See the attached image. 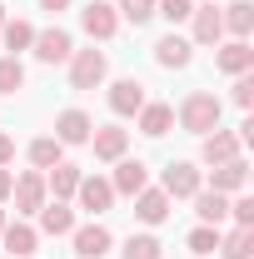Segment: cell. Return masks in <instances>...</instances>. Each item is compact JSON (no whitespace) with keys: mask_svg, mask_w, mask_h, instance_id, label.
I'll use <instances>...</instances> for the list:
<instances>
[{"mask_svg":"<svg viewBox=\"0 0 254 259\" xmlns=\"http://www.w3.org/2000/svg\"><path fill=\"white\" fill-rule=\"evenodd\" d=\"M220 115H224V105L209 95V90H194V95H185V105H180V125L190 130V135L220 130Z\"/></svg>","mask_w":254,"mask_h":259,"instance_id":"obj_1","label":"cell"},{"mask_svg":"<svg viewBox=\"0 0 254 259\" xmlns=\"http://www.w3.org/2000/svg\"><path fill=\"white\" fill-rule=\"evenodd\" d=\"M105 70H110L105 50H75L70 55V85L75 90H95L100 80H105Z\"/></svg>","mask_w":254,"mask_h":259,"instance_id":"obj_2","label":"cell"},{"mask_svg":"<svg viewBox=\"0 0 254 259\" xmlns=\"http://www.w3.org/2000/svg\"><path fill=\"white\" fill-rule=\"evenodd\" d=\"M10 194H15V214H40L45 209V175L40 169H30V175H20L15 185H10Z\"/></svg>","mask_w":254,"mask_h":259,"instance_id":"obj_3","label":"cell"},{"mask_svg":"<svg viewBox=\"0 0 254 259\" xmlns=\"http://www.w3.org/2000/svg\"><path fill=\"white\" fill-rule=\"evenodd\" d=\"M80 25L90 40H110V35L120 30V15H115V5H105V0H90L85 10H80Z\"/></svg>","mask_w":254,"mask_h":259,"instance_id":"obj_4","label":"cell"},{"mask_svg":"<svg viewBox=\"0 0 254 259\" xmlns=\"http://www.w3.org/2000/svg\"><path fill=\"white\" fill-rule=\"evenodd\" d=\"M75 199H80V209L105 214V209L115 204V185H110V180H100V175H80V190H75Z\"/></svg>","mask_w":254,"mask_h":259,"instance_id":"obj_5","label":"cell"},{"mask_svg":"<svg viewBox=\"0 0 254 259\" xmlns=\"http://www.w3.org/2000/svg\"><path fill=\"white\" fill-rule=\"evenodd\" d=\"M35 60H45V65H60V60H70L75 55V45H70V35L55 25V30H35Z\"/></svg>","mask_w":254,"mask_h":259,"instance_id":"obj_6","label":"cell"},{"mask_svg":"<svg viewBox=\"0 0 254 259\" xmlns=\"http://www.w3.org/2000/svg\"><path fill=\"white\" fill-rule=\"evenodd\" d=\"M70 234H75V254H80V259H105V254H110V244H115L110 229L95 225V220L80 225V229H70Z\"/></svg>","mask_w":254,"mask_h":259,"instance_id":"obj_7","label":"cell"},{"mask_svg":"<svg viewBox=\"0 0 254 259\" xmlns=\"http://www.w3.org/2000/svg\"><path fill=\"white\" fill-rule=\"evenodd\" d=\"M239 150H244L239 135H229V130H209L199 155H204V164H229V160H239Z\"/></svg>","mask_w":254,"mask_h":259,"instance_id":"obj_8","label":"cell"},{"mask_svg":"<svg viewBox=\"0 0 254 259\" xmlns=\"http://www.w3.org/2000/svg\"><path fill=\"white\" fill-rule=\"evenodd\" d=\"M90 135H95V125H90L85 110H65L60 120H55V140L60 145H90Z\"/></svg>","mask_w":254,"mask_h":259,"instance_id":"obj_9","label":"cell"},{"mask_svg":"<svg viewBox=\"0 0 254 259\" xmlns=\"http://www.w3.org/2000/svg\"><path fill=\"white\" fill-rule=\"evenodd\" d=\"M159 190L170 194V199H190V194H199V169H194V164H185V160H180V164H170Z\"/></svg>","mask_w":254,"mask_h":259,"instance_id":"obj_10","label":"cell"},{"mask_svg":"<svg viewBox=\"0 0 254 259\" xmlns=\"http://www.w3.org/2000/svg\"><path fill=\"white\" fill-rule=\"evenodd\" d=\"M90 145H95V160H125L130 130H120V125H100L95 135H90Z\"/></svg>","mask_w":254,"mask_h":259,"instance_id":"obj_11","label":"cell"},{"mask_svg":"<svg viewBox=\"0 0 254 259\" xmlns=\"http://www.w3.org/2000/svg\"><path fill=\"white\" fill-rule=\"evenodd\" d=\"M115 194H140L145 185H150V169H145V160H115Z\"/></svg>","mask_w":254,"mask_h":259,"instance_id":"obj_12","label":"cell"},{"mask_svg":"<svg viewBox=\"0 0 254 259\" xmlns=\"http://www.w3.org/2000/svg\"><path fill=\"white\" fill-rule=\"evenodd\" d=\"M135 214H140L145 225H164V220H170V194L145 185V190L135 194Z\"/></svg>","mask_w":254,"mask_h":259,"instance_id":"obj_13","label":"cell"},{"mask_svg":"<svg viewBox=\"0 0 254 259\" xmlns=\"http://www.w3.org/2000/svg\"><path fill=\"white\" fill-rule=\"evenodd\" d=\"M140 105H145V85L140 80H115L110 85V110L115 115H140Z\"/></svg>","mask_w":254,"mask_h":259,"instance_id":"obj_14","label":"cell"},{"mask_svg":"<svg viewBox=\"0 0 254 259\" xmlns=\"http://www.w3.org/2000/svg\"><path fill=\"white\" fill-rule=\"evenodd\" d=\"M215 65H220L224 75H244V70H254V50H249V40H229V45H220Z\"/></svg>","mask_w":254,"mask_h":259,"instance_id":"obj_15","label":"cell"},{"mask_svg":"<svg viewBox=\"0 0 254 259\" xmlns=\"http://www.w3.org/2000/svg\"><path fill=\"white\" fill-rule=\"evenodd\" d=\"M244 180H249V164H244V160H229V164H215L209 190H215V194H234V190H244Z\"/></svg>","mask_w":254,"mask_h":259,"instance_id":"obj_16","label":"cell"},{"mask_svg":"<svg viewBox=\"0 0 254 259\" xmlns=\"http://www.w3.org/2000/svg\"><path fill=\"white\" fill-rule=\"evenodd\" d=\"M190 40H185V35H164V40H159L155 45V60L164 65V70H185V65H190Z\"/></svg>","mask_w":254,"mask_h":259,"instance_id":"obj_17","label":"cell"},{"mask_svg":"<svg viewBox=\"0 0 254 259\" xmlns=\"http://www.w3.org/2000/svg\"><path fill=\"white\" fill-rule=\"evenodd\" d=\"M220 25L234 35V40H244V35L254 30V5H249V0H234V5H224V10H220Z\"/></svg>","mask_w":254,"mask_h":259,"instance_id":"obj_18","label":"cell"},{"mask_svg":"<svg viewBox=\"0 0 254 259\" xmlns=\"http://www.w3.org/2000/svg\"><path fill=\"white\" fill-rule=\"evenodd\" d=\"M170 125H175V110H170V105H150V100H145V105H140V130H145V135H150V140H159V135H170Z\"/></svg>","mask_w":254,"mask_h":259,"instance_id":"obj_19","label":"cell"},{"mask_svg":"<svg viewBox=\"0 0 254 259\" xmlns=\"http://www.w3.org/2000/svg\"><path fill=\"white\" fill-rule=\"evenodd\" d=\"M190 199H194V214H199L204 225H215V229L224 225V214H229V199H224V194H215V190H199V194H190Z\"/></svg>","mask_w":254,"mask_h":259,"instance_id":"obj_20","label":"cell"},{"mask_svg":"<svg viewBox=\"0 0 254 259\" xmlns=\"http://www.w3.org/2000/svg\"><path fill=\"white\" fill-rule=\"evenodd\" d=\"M35 239H40V234H35L30 225H5V229H0V244H5L15 259H30L35 254Z\"/></svg>","mask_w":254,"mask_h":259,"instance_id":"obj_21","label":"cell"},{"mask_svg":"<svg viewBox=\"0 0 254 259\" xmlns=\"http://www.w3.org/2000/svg\"><path fill=\"white\" fill-rule=\"evenodd\" d=\"M194 40H199V45H215V40H220L224 35V25H220V10H215V5H194Z\"/></svg>","mask_w":254,"mask_h":259,"instance_id":"obj_22","label":"cell"},{"mask_svg":"<svg viewBox=\"0 0 254 259\" xmlns=\"http://www.w3.org/2000/svg\"><path fill=\"white\" fill-rule=\"evenodd\" d=\"M45 190H55V199H70V194L80 190V169L75 164H50V175H45Z\"/></svg>","mask_w":254,"mask_h":259,"instance_id":"obj_23","label":"cell"},{"mask_svg":"<svg viewBox=\"0 0 254 259\" xmlns=\"http://www.w3.org/2000/svg\"><path fill=\"white\" fill-rule=\"evenodd\" d=\"M40 229H45V234H70V229H75V209H70L65 199L45 204V209H40Z\"/></svg>","mask_w":254,"mask_h":259,"instance_id":"obj_24","label":"cell"},{"mask_svg":"<svg viewBox=\"0 0 254 259\" xmlns=\"http://www.w3.org/2000/svg\"><path fill=\"white\" fill-rule=\"evenodd\" d=\"M0 40H5V50H10V55H15V50H30L35 25H30V20H5V25H0Z\"/></svg>","mask_w":254,"mask_h":259,"instance_id":"obj_25","label":"cell"},{"mask_svg":"<svg viewBox=\"0 0 254 259\" xmlns=\"http://www.w3.org/2000/svg\"><path fill=\"white\" fill-rule=\"evenodd\" d=\"M220 249H224V259H249L254 254V229H234V234H220Z\"/></svg>","mask_w":254,"mask_h":259,"instance_id":"obj_26","label":"cell"},{"mask_svg":"<svg viewBox=\"0 0 254 259\" xmlns=\"http://www.w3.org/2000/svg\"><path fill=\"white\" fill-rule=\"evenodd\" d=\"M60 160H65V145H60V140L45 135V140H35V145H30V164H35V169H50V164H60Z\"/></svg>","mask_w":254,"mask_h":259,"instance_id":"obj_27","label":"cell"},{"mask_svg":"<svg viewBox=\"0 0 254 259\" xmlns=\"http://www.w3.org/2000/svg\"><path fill=\"white\" fill-rule=\"evenodd\" d=\"M20 85H25V65L15 60V55H5L0 60V95H15Z\"/></svg>","mask_w":254,"mask_h":259,"instance_id":"obj_28","label":"cell"},{"mask_svg":"<svg viewBox=\"0 0 254 259\" xmlns=\"http://www.w3.org/2000/svg\"><path fill=\"white\" fill-rule=\"evenodd\" d=\"M164 249H159L155 234H130L125 239V259H159Z\"/></svg>","mask_w":254,"mask_h":259,"instance_id":"obj_29","label":"cell"},{"mask_svg":"<svg viewBox=\"0 0 254 259\" xmlns=\"http://www.w3.org/2000/svg\"><path fill=\"white\" fill-rule=\"evenodd\" d=\"M115 15H125L130 25H145V20L155 15V0H120V5H115Z\"/></svg>","mask_w":254,"mask_h":259,"instance_id":"obj_30","label":"cell"},{"mask_svg":"<svg viewBox=\"0 0 254 259\" xmlns=\"http://www.w3.org/2000/svg\"><path fill=\"white\" fill-rule=\"evenodd\" d=\"M155 15H164L170 25H180V20L194 15V0H155Z\"/></svg>","mask_w":254,"mask_h":259,"instance_id":"obj_31","label":"cell"},{"mask_svg":"<svg viewBox=\"0 0 254 259\" xmlns=\"http://www.w3.org/2000/svg\"><path fill=\"white\" fill-rule=\"evenodd\" d=\"M215 249H220V229H215V225H199L190 234V254H215Z\"/></svg>","mask_w":254,"mask_h":259,"instance_id":"obj_32","label":"cell"},{"mask_svg":"<svg viewBox=\"0 0 254 259\" xmlns=\"http://www.w3.org/2000/svg\"><path fill=\"white\" fill-rule=\"evenodd\" d=\"M234 105H239V110H249V105H254V75H249V70L234 75Z\"/></svg>","mask_w":254,"mask_h":259,"instance_id":"obj_33","label":"cell"},{"mask_svg":"<svg viewBox=\"0 0 254 259\" xmlns=\"http://www.w3.org/2000/svg\"><path fill=\"white\" fill-rule=\"evenodd\" d=\"M229 214H234V225H244V229H254V199L249 194H239L234 204H229Z\"/></svg>","mask_w":254,"mask_h":259,"instance_id":"obj_34","label":"cell"},{"mask_svg":"<svg viewBox=\"0 0 254 259\" xmlns=\"http://www.w3.org/2000/svg\"><path fill=\"white\" fill-rule=\"evenodd\" d=\"M15 160V140H10V135H5V130H0V169H5V164Z\"/></svg>","mask_w":254,"mask_h":259,"instance_id":"obj_35","label":"cell"},{"mask_svg":"<svg viewBox=\"0 0 254 259\" xmlns=\"http://www.w3.org/2000/svg\"><path fill=\"white\" fill-rule=\"evenodd\" d=\"M10 185H15V180H10V169H0V204L10 199Z\"/></svg>","mask_w":254,"mask_h":259,"instance_id":"obj_36","label":"cell"},{"mask_svg":"<svg viewBox=\"0 0 254 259\" xmlns=\"http://www.w3.org/2000/svg\"><path fill=\"white\" fill-rule=\"evenodd\" d=\"M40 5H45V10H65L70 0H40Z\"/></svg>","mask_w":254,"mask_h":259,"instance_id":"obj_37","label":"cell"},{"mask_svg":"<svg viewBox=\"0 0 254 259\" xmlns=\"http://www.w3.org/2000/svg\"><path fill=\"white\" fill-rule=\"evenodd\" d=\"M0 25H5V5H0Z\"/></svg>","mask_w":254,"mask_h":259,"instance_id":"obj_38","label":"cell"},{"mask_svg":"<svg viewBox=\"0 0 254 259\" xmlns=\"http://www.w3.org/2000/svg\"><path fill=\"white\" fill-rule=\"evenodd\" d=\"M0 229H5V209H0Z\"/></svg>","mask_w":254,"mask_h":259,"instance_id":"obj_39","label":"cell"}]
</instances>
